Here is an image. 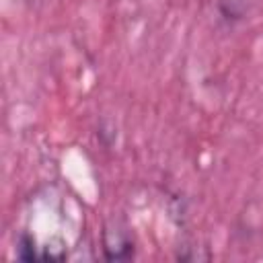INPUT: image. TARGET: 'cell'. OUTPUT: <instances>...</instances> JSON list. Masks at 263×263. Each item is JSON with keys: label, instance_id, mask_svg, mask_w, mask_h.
Instances as JSON below:
<instances>
[{"label": "cell", "instance_id": "cell-1", "mask_svg": "<svg viewBox=\"0 0 263 263\" xmlns=\"http://www.w3.org/2000/svg\"><path fill=\"white\" fill-rule=\"evenodd\" d=\"M103 255L107 261H127L134 257V240L129 230L117 220L107 222L103 228Z\"/></svg>", "mask_w": 263, "mask_h": 263}, {"label": "cell", "instance_id": "cell-2", "mask_svg": "<svg viewBox=\"0 0 263 263\" xmlns=\"http://www.w3.org/2000/svg\"><path fill=\"white\" fill-rule=\"evenodd\" d=\"M16 257L21 261H37V259H41V253H39V247H37L33 234L23 232L18 236V240H16Z\"/></svg>", "mask_w": 263, "mask_h": 263}]
</instances>
